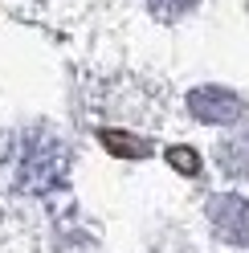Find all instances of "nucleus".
I'll use <instances>...</instances> for the list:
<instances>
[{
    "label": "nucleus",
    "mask_w": 249,
    "mask_h": 253,
    "mask_svg": "<svg viewBox=\"0 0 249 253\" xmlns=\"http://www.w3.org/2000/svg\"><path fill=\"white\" fill-rule=\"evenodd\" d=\"M66 171H70V151H66V143L57 135L33 131L21 143V151H17V184L25 192H37V196L53 192V188H61Z\"/></svg>",
    "instance_id": "nucleus-1"
},
{
    "label": "nucleus",
    "mask_w": 249,
    "mask_h": 253,
    "mask_svg": "<svg viewBox=\"0 0 249 253\" xmlns=\"http://www.w3.org/2000/svg\"><path fill=\"white\" fill-rule=\"evenodd\" d=\"M147 4H151V12L160 21H176V17H184V12L196 4V0H147Z\"/></svg>",
    "instance_id": "nucleus-4"
},
{
    "label": "nucleus",
    "mask_w": 249,
    "mask_h": 253,
    "mask_svg": "<svg viewBox=\"0 0 249 253\" xmlns=\"http://www.w3.org/2000/svg\"><path fill=\"white\" fill-rule=\"evenodd\" d=\"M102 143H111V151H119V155H147V143H139V139H127V135H115V131H106V135H102Z\"/></svg>",
    "instance_id": "nucleus-5"
},
{
    "label": "nucleus",
    "mask_w": 249,
    "mask_h": 253,
    "mask_svg": "<svg viewBox=\"0 0 249 253\" xmlns=\"http://www.w3.org/2000/svg\"><path fill=\"white\" fill-rule=\"evenodd\" d=\"M188 110H192L200 123H233V119H241L245 102H241L233 90H221V86H196V90L188 94Z\"/></svg>",
    "instance_id": "nucleus-3"
},
{
    "label": "nucleus",
    "mask_w": 249,
    "mask_h": 253,
    "mask_svg": "<svg viewBox=\"0 0 249 253\" xmlns=\"http://www.w3.org/2000/svg\"><path fill=\"white\" fill-rule=\"evenodd\" d=\"M167 160H172V168L188 171V176H196V171H200V155L188 151V147H172V151H167Z\"/></svg>",
    "instance_id": "nucleus-6"
},
{
    "label": "nucleus",
    "mask_w": 249,
    "mask_h": 253,
    "mask_svg": "<svg viewBox=\"0 0 249 253\" xmlns=\"http://www.w3.org/2000/svg\"><path fill=\"white\" fill-rule=\"evenodd\" d=\"M208 220L225 245H249V200L237 192L212 196L208 200Z\"/></svg>",
    "instance_id": "nucleus-2"
}]
</instances>
